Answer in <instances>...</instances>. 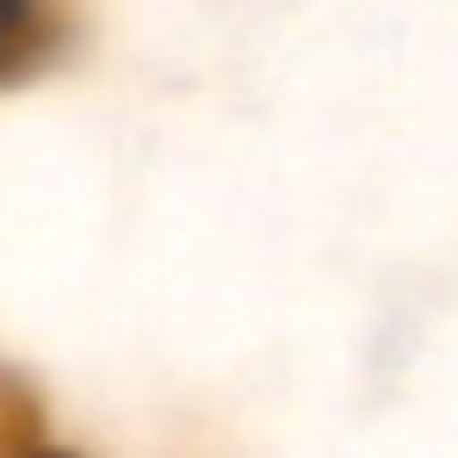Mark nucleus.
<instances>
[{"label": "nucleus", "instance_id": "nucleus-1", "mask_svg": "<svg viewBox=\"0 0 458 458\" xmlns=\"http://www.w3.org/2000/svg\"><path fill=\"white\" fill-rule=\"evenodd\" d=\"M43 43V0H0V72Z\"/></svg>", "mask_w": 458, "mask_h": 458}]
</instances>
